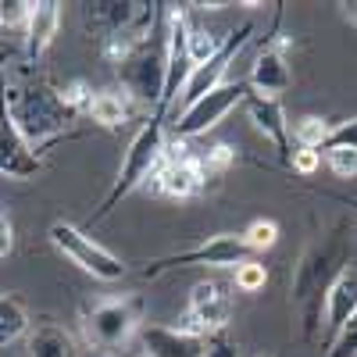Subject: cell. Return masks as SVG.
Segmentation results:
<instances>
[{
  "mask_svg": "<svg viewBox=\"0 0 357 357\" xmlns=\"http://www.w3.org/2000/svg\"><path fill=\"white\" fill-rule=\"evenodd\" d=\"M4 97L18 132L36 151H47L54 139H61L65 129L79 118V111L65 100V89L40 75L33 65H18L4 72Z\"/></svg>",
  "mask_w": 357,
  "mask_h": 357,
  "instance_id": "1",
  "label": "cell"
},
{
  "mask_svg": "<svg viewBox=\"0 0 357 357\" xmlns=\"http://www.w3.org/2000/svg\"><path fill=\"white\" fill-rule=\"evenodd\" d=\"M350 268V240L347 232L336 229L329 232L321 243L307 247L304 257L293 268V282H289V301L293 311L301 318V333L304 340H318L321 329V314H325V296H329L333 282Z\"/></svg>",
  "mask_w": 357,
  "mask_h": 357,
  "instance_id": "2",
  "label": "cell"
},
{
  "mask_svg": "<svg viewBox=\"0 0 357 357\" xmlns=\"http://www.w3.org/2000/svg\"><path fill=\"white\" fill-rule=\"evenodd\" d=\"M165 22V15H161ZM154 25L146 33L132 54L118 65V82H122V93L132 104H146L158 107L161 114V100H165V75H168V25Z\"/></svg>",
  "mask_w": 357,
  "mask_h": 357,
  "instance_id": "3",
  "label": "cell"
},
{
  "mask_svg": "<svg viewBox=\"0 0 357 357\" xmlns=\"http://www.w3.org/2000/svg\"><path fill=\"white\" fill-rule=\"evenodd\" d=\"M165 139H168V136H165V114L154 111L151 122H143L139 132L132 136L129 151H126V158H122V168H118L114 186H111V193L104 197V204H100V211L93 215V222L107 218L129 193L146 190V183H151V175H154V168H158V161H161V154H165Z\"/></svg>",
  "mask_w": 357,
  "mask_h": 357,
  "instance_id": "4",
  "label": "cell"
},
{
  "mask_svg": "<svg viewBox=\"0 0 357 357\" xmlns=\"http://www.w3.org/2000/svg\"><path fill=\"white\" fill-rule=\"evenodd\" d=\"M139 329V301L136 296H104L82 311V340L100 350L118 354Z\"/></svg>",
  "mask_w": 357,
  "mask_h": 357,
  "instance_id": "5",
  "label": "cell"
},
{
  "mask_svg": "<svg viewBox=\"0 0 357 357\" xmlns=\"http://www.w3.org/2000/svg\"><path fill=\"white\" fill-rule=\"evenodd\" d=\"M207 186V178L197 165V151H193V139H165V154L146 183V193L165 197V200H193L200 197Z\"/></svg>",
  "mask_w": 357,
  "mask_h": 357,
  "instance_id": "6",
  "label": "cell"
},
{
  "mask_svg": "<svg viewBox=\"0 0 357 357\" xmlns=\"http://www.w3.org/2000/svg\"><path fill=\"white\" fill-rule=\"evenodd\" d=\"M47 236H50V243H54L57 254L68 257L75 268H82L86 275H93V279H100V282H118V279L129 272L122 257H114L107 247H100L93 236H86V232H82L79 225H72V222H54V225L47 229Z\"/></svg>",
  "mask_w": 357,
  "mask_h": 357,
  "instance_id": "7",
  "label": "cell"
},
{
  "mask_svg": "<svg viewBox=\"0 0 357 357\" xmlns=\"http://www.w3.org/2000/svg\"><path fill=\"white\" fill-rule=\"evenodd\" d=\"M247 97H250V82H247V79H225V82L215 86L207 97L193 100V104L183 107V111H175V118H172V136H175V139H197V136H204V132H211L232 107L247 104Z\"/></svg>",
  "mask_w": 357,
  "mask_h": 357,
  "instance_id": "8",
  "label": "cell"
},
{
  "mask_svg": "<svg viewBox=\"0 0 357 357\" xmlns=\"http://www.w3.org/2000/svg\"><path fill=\"white\" fill-rule=\"evenodd\" d=\"M229 318H232V293L222 282H215V279H200L190 289L186 314L178 318V329L207 340V336L229 329Z\"/></svg>",
  "mask_w": 357,
  "mask_h": 357,
  "instance_id": "9",
  "label": "cell"
},
{
  "mask_svg": "<svg viewBox=\"0 0 357 357\" xmlns=\"http://www.w3.org/2000/svg\"><path fill=\"white\" fill-rule=\"evenodd\" d=\"M254 261V250L243 243L240 232H218L211 240H204L183 254H172V257H158L146 275H158V272H168V268H190V264H211V268H240Z\"/></svg>",
  "mask_w": 357,
  "mask_h": 357,
  "instance_id": "10",
  "label": "cell"
},
{
  "mask_svg": "<svg viewBox=\"0 0 357 357\" xmlns=\"http://www.w3.org/2000/svg\"><path fill=\"white\" fill-rule=\"evenodd\" d=\"M257 33V29L247 22V25H240L236 33H229V43L222 47V54L218 57H211L207 65H197L193 72H190V79H186V86H183V93H178V111L183 107H190L193 100H200V97H207L215 86H222L225 79H229V72H232V65H236V57H240L243 50H247V43H250V36Z\"/></svg>",
  "mask_w": 357,
  "mask_h": 357,
  "instance_id": "11",
  "label": "cell"
},
{
  "mask_svg": "<svg viewBox=\"0 0 357 357\" xmlns=\"http://www.w3.org/2000/svg\"><path fill=\"white\" fill-rule=\"evenodd\" d=\"M43 172V158L33 143H29L15 118L8 111V97H4V75H0V175L8 178H36Z\"/></svg>",
  "mask_w": 357,
  "mask_h": 357,
  "instance_id": "12",
  "label": "cell"
},
{
  "mask_svg": "<svg viewBox=\"0 0 357 357\" xmlns=\"http://www.w3.org/2000/svg\"><path fill=\"white\" fill-rule=\"evenodd\" d=\"M146 11H151V4H132V0H100V4H82V22L86 29L93 33L100 43L126 33V29H132Z\"/></svg>",
  "mask_w": 357,
  "mask_h": 357,
  "instance_id": "13",
  "label": "cell"
},
{
  "mask_svg": "<svg viewBox=\"0 0 357 357\" xmlns=\"http://www.w3.org/2000/svg\"><path fill=\"white\" fill-rule=\"evenodd\" d=\"M247 82H250V93L282 100V93L293 86V72H289V61H286V43H282V40L268 43V47L257 54V61H254Z\"/></svg>",
  "mask_w": 357,
  "mask_h": 357,
  "instance_id": "14",
  "label": "cell"
},
{
  "mask_svg": "<svg viewBox=\"0 0 357 357\" xmlns=\"http://www.w3.org/2000/svg\"><path fill=\"white\" fill-rule=\"evenodd\" d=\"M146 357H204V336H193L178 325H146L139 333Z\"/></svg>",
  "mask_w": 357,
  "mask_h": 357,
  "instance_id": "15",
  "label": "cell"
},
{
  "mask_svg": "<svg viewBox=\"0 0 357 357\" xmlns=\"http://www.w3.org/2000/svg\"><path fill=\"white\" fill-rule=\"evenodd\" d=\"M354 311H357V264H350L347 272L333 282L329 296H325V314H321V321H325V343H333L340 336V329L354 318Z\"/></svg>",
  "mask_w": 357,
  "mask_h": 357,
  "instance_id": "16",
  "label": "cell"
},
{
  "mask_svg": "<svg viewBox=\"0 0 357 357\" xmlns=\"http://www.w3.org/2000/svg\"><path fill=\"white\" fill-rule=\"evenodd\" d=\"M57 29H61V4H54V0L33 4V15H29V22H25V57H29V65L50 50Z\"/></svg>",
  "mask_w": 357,
  "mask_h": 357,
  "instance_id": "17",
  "label": "cell"
},
{
  "mask_svg": "<svg viewBox=\"0 0 357 357\" xmlns=\"http://www.w3.org/2000/svg\"><path fill=\"white\" fill-rule=\"evenodd\" d=\"M247 111L254 118V126L275 143L279 158L289 165V122H286V111H282V100H272V97H257L250 93L247 97Z\"/></svg>",
  "mask_w": 357,
  "mask_h": 357,
  "instance_id": "18",
  "label": "cell"
},
{
  "mask_svg": "<svg viewBox=\"0 0 357 357\" xmlns=\"http://www.w3.org/2000/svg\"><path fill=\"white\" fill-rule=\"evenodd\" d=\"M29 357H79V343L57 321H36L25 336Z\"/></svg>",
  "mask_w": 357,
  "mask_h": 357,
  "instance_id": "19",
  "label": "cell"
},
{
  "mask_svg": "<svg viewBox=\"0 0 357 357\" xmlns=\"http://www.w3.org/2000/svg\"><path fill=\"white\" fill-rule=\"evenodd\" d=\"M86 118H93V122L104 126V129H122L132 118V100L126 93H118V89H100V93L89 97Z\"/></svg>",
  "mask_w": 357,
  "mask_h": 357,
  "instance_id": "20",
  "label": "cell"
},
{
  "mask_svg": "<svg viewBox=\"0 0 357 357\" xmlns=\"http://www.w3.org/2000/svg\"><path fill=\"white\" fill-rule=\"evenodd\" d=\"M29 336V311L15 293H0V350Z\"/></svg>",
  "mask_w": 357,
  "mask_h": 357,
  "instance_id": "21",
  "label": "cell"
},
{
  "mask_svg": "<svg viewBox=\"0 0 357 357\" xmlns=\"http://www.w3.org/2000/svg\"><path fill=\"white\" fill-rule=\"evenodd\" d=\"M229 43V36L215 33V29H204V25H190L186 33V50H190V65H207L211 57L222 54V47Z\"/></svg>",
  "mask_w": 357,
  "mask_h": 357,
  "instance_id": "22",
  "label": "cell"
},
{
  "mask_svg": "<svg viewBox=\"0 0 357 357\" xmlns=\"http://www.w3.org/2000/svg\"><path fill=\"white\" fill-rule=\"evenodd\" d=\"M333 122L329 118H318V114H304L293 122V143L296 151H321V143L329 139Z\"/></svg>",
  "mask_w": 357,
  "mask_h": 357,
  "instance_id": "23",
  "label": "cell"
},
{
  "mask_svg": "<svg viewBox=\"0 0 357 357\" xmlns=\"http://www.w3.org/2000/svg\"><path fill=\"white\" fill-rule=\"evenodd\" d=\"M197 151V165H200V172H204V178L211 183V178H218V175H225L232 165H236V151L229 143H211V146H193Z\"/></svg>",
  "mask_w": 357,
  "mask_h": 357,
  "instance_id": "24",
  "label": "cell"
},
{
  "mask_svg": "<svg viewBox=\"0 0 357 357\" xmlns=\"http://www.w3.org/2000/svg\"><path fill=\"white\" fill-rule=\"evenodd\" d=\"M325 158V165H329V172L336 178H354L357 175V146L354 143H329L318 151Z\"/></svg>",
  "mask_w": 357,
  "mask_h": 357,
  "instance_id": "25",
  "label": "cell"
},
{
  "mask_svg": "<svg viewBox=\"0 0 357 357\" xmlns=\"http://www.w3.org/2000/svg\"><path fill=\"white\" fill-rule=\"evenodd\" d=\"M240 236H243V243H247L254 254H264V250H272V247L279 243V225H275L272 218H254Z\"/></svg>",
  "mask_w": 357,
  "mask_h": 357,
  "instance_id": "26",
  "label": "cell"
},
{
  "mask_svg": "<svg viewBox=\"0 0 357 357\" xmlns=\"http://www.w3.org/2000/svg\"><path fill=\"white\" fill-rule=\"evenodd\" d=\"M264 282H268L264 264L247 261V264L236 268V289H240V293H261V289H264Z\"/></svg>",
  "mask_w": 357,
  "mask_h": 357,
  "instance_id": "27",
  "label": "cell"
},
{
  "mask_svg": "<svg viewBox=\"0 0 357 357\" xmlns=\"http://www.w3.org/2000/svg\"><path fill=\"white\" fill-rule=\"evenodd\" d=\"M325 357H357V311H354V318L340 329V336L329 343Z\"/></svg>",
  "mask_w": 357,
  "mask_h": 357,
  "instance_id": "28",
  "label": "cell"
},
{
  "mask_svg": "<svg viewBox=\"0 0 357 357\" xmlns=\"http://www.w3.org/2000/svg\"><path fill=\"white\" fill-rule=\"evenodd\" d=\"M33 4L29 0H0V29H25Z\"/></svg>",
  "mask_w": 357,
  "mask_h": 357,
  "instance_id": "29",
  "label": "cell"
},
{
  "mask_svg": "<svg viewBox=\"0 0 357 357\" xmlns=\"http://www.w3.org/2000/svg\"><path fill=\"white\" fill-rule=\"evenodd\" d=\"M204 343H207L204 357H240V350H236V343H232L229 329H222V333H215V336H207Z\"/></svg>",
  "mask_w": 357,
  "mask_h": 357,
  "instance_id": "30",
  "label": "cell"
},
{
  "mask_svg": "<svg viewBox=\"0 0 357 357\" xmlns=\"http://www.w3.org/2000/svg\"><path fill=\"white\" fill-rule=\"evenodd\" d=\"M289 165H293L296 175H314L318 165H321V154L318 151H293L289 154Z\"/></svg>",
  "mask_w": 357,
  "mask_h": 357,
  "instance_id": "31",
  "label": "cell"
},
{
  "mask_svg": "<svg viewBox=\"0 0 357 357\" xmlns=\"http://www.w3.org/2000/svg\"><path fill=\"white\" fill-rule=\"evenodd\" d=\"M11 250H15V225L4 211H0V261H4Z\"/></svg>",
  "mask_w": 357,
  "mask_h": 357,
  "instance_id": "32",
  "label": "cell"
},
{
  "mask_svg": "<svg viewBox=\"0 0 357 357\" xmlns=\"http://www.w3.org/2000/svg\"><path fill=\"white\" fill-rule=\"evenodd\" d=\"M340 15H343L350 25H357V0H347V4H340Z\"/></svg>",
  "mask_w": 357,
  "mask_h": 357,
  "instance_id": "33",
  "label": "cell"
},
{
  "mask_svg": "<svg viewBox=\"0 0 357 357\" xmlns=\"http://www.w3.org/2000/svg\"><path fill=\"white\" fill-rule=\"evenodd\" d=\"M11 61H15V50L11 47H0V75L11 72Z\"/></svg>",
  "mask_w": 357,
  "mask_h": 357,
  "instance_id": "34",
  "label": "cell"
},
{
  "mask_svg": "<svg viewBox=\"0 0 357 357\" xmlns=\"http://www.w3.org/2000/svg\"><path fill=\"white\" fill-rule=\"evenodd\" d=\"M257 357H272V354H257Z\"/></svg>",
  "mask_w": 357,
  "mask_h": 357,
  "instance_id": "35",
  "label": "cell"
},
{
  "mask_svg": "<svg viewBox=\"0 0 357 357\" xmlns=\"http://www.w3.org/2000/svg\"><path fill=\"white\" fill-rule=\"evenodd\" d=\"M139 357H146V354H139Z\"/></svg>",
  "mask_w": 357,
  "mask_h": 357,
  "instance_id": "36",
  "label": "cell"
}]
</instances>
